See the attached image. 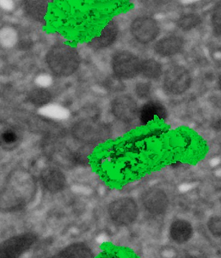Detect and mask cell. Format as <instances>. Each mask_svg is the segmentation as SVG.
Instances as JSON below:
<instances>
[{
  "label": "cell",
  "instance_id": "24",
  "mask_svg": "<svg viewBox=\"0 0 221 258\" xmlns=\"http://www.w3.org/2000/svg\"><path fill=\"white\" fill-rule=\"evenodd\" d=\"M219 88H220V90H221V79H220V81H219Z\"/></svg>",
  "mask_w": 221,
  "mask_h": 258
},
{
  "label": "cell",
  "instance_id": "2",
  "mask_svg": "<svg viewBox=\"0 0 221 258\" xmlns=\"http://www.w3.org/2000/svg\"><path fill=\"white\" fill-rule=\"evenodd\" d=\"M112 221L117 225H129L138 217V206L134 199L122 198L112 202L108 208Z\"/></svg>",
  "mask_w": 221,
  "mask_h": 258
},
{
  "label": "cell",
  "instance_id": "17",
  "mask_svg": "<svg viewBox=\"0 0 221 258\" xmlns=\"http://www.w3.org/2000/svg\"><path fill=\"white\" fill-rule=\"evenodd\" d=\"M141 73L149 79H158L162 76V68L155 60H145L141 63Z\"/></svg>",
  "mask_w": 221,
  "mask_h": 258
},
{
  "label": "cell",
  "instance_id": "1",
  "mask_svg": "<svg viewBox=\"0 0 221 258\" xmlns=\"http://www.w3.org/2000/svg\"><path fill=\"white\" fill-rule=\"evenodd\" d=\"M48 68L57 77H70L79 68L81 57L73 47L67 44H56L46 55Z\"/></svg>",
  "mask_w": 221,
  "mask_h": 258
},
{
  "label": "cell",
  "instance_id": "21",
  "mask_svg": "<svg viewBox=\"0 0 221 258\" xmlns=\"http://www.w3.org/2000/svg\"><path fill=\"white\" fill-rule=\"evenodd\" d=\"M208 230L214 236H221V217H213L210 218L207 223Z\"/></svg>",
  "mask_w": 221,
  "mask_h": 258
},
{
  "label": "cell",
  "instance_id": "15",
  "mask_svg": "<svg viewBox=\"0 0 221 258\" xmlns=\"http://www.w3.org/2000/svg\"><path fill=\"white\" fill-rule=\"evenodd\" d=\"M57 257H92V251L85 243H73L61 250Z\"/></svg>",
  "mask_w": 221,
  "mask_h": 258
},
{
  "label": "cell",
  "instance_id": "13",
  "mask_svg": "<svg viewBox=\"0 0 221 258\" xmlns=\"http://www.w3.org/2000/svg\"><path fill=\"white\" fill-rule=\"evenodd\" d=\"M170 234L175 243H186L193 235V227L188 221L177 220L171 225Z\"/></svg>",
  "mask_w": 221,
  "mask_h": 258
},
{
  "label": "cell",
  "instance_id": "7",
  "mask_svg": "<svg viewBox=\"0 0 221 258\" xmlns=\"http://www.w3.org/2000/svg\"><path fill=\"white\" fill-rule=\"evenodd\" d=\"M107 133L105 126L94 120H82L76 124L72 129L75 138L86 144H92L103 140Z\"/></svg>",
  "mask_w": 221,
  "mask_h": 258
},
{
  "label": "cell",
  "instance_id": "19",
  "mask_svg": "<svg viewBox=\"0 0 221 258\" xmlns=\"http://www.w3.org/2000/svg\"><path fill=\"white\" fill-rule=\"evenodd\" d=\"M201 23V18L199 15L195 14H188L182 16L177 21V26L183 31H190L196 28Z\"/></svg>",
  "mask_w": 221,
  "mask_h": 258
},
{
  "label": "cell",
  "instance_id": "11",
  "mask_svg": "<svg viewBox=\"0 0 221 258\" xmlns=\"http://www.w3.org/2000/svg\"><path fill=\"white\" fill-rule=\"evenodd\" d=\"M184 44V40L181 37L171 35L157 42L154 49L156 53L162 57H170L180 53Z\"/></svg>",
  "mask_w": 221,
  "mask_h": 258
},
{
  "label": "cell",
  "instance_id": "6",
  "mask_svg": "<svg viewBox=\"0 0 221 258\" xmlns=\"http://www.w3.org/2000/svg\"><path fill=\"white\" fill-rule=\"evenodd\" d=\"M36 239L37 237L31 233L9 238L1 245L0 256L2 258L18 257L27 251Z\"/></svg>",
  "mask_w": 221,
  "mask_h": 258
},
{
  "label": "cell",
  "instance_id": "20",
  "mask_svg": "<svg viewBox=\"0 0 221 258\" xmlns=\"http://www.w3.org/2000/svg\"><path fill=\"white\" fill-rule=\"evenodd\" d=\"M211 24L214 33L221 36V2L214 6L211 16Z\"/></svg>",
  "mask_w": 221,
  "mask_h": 258
},
{
  "label": "cell",
  "instance_id": "9",
  "mask_svg": "<svg viewBox=\"0 0 221 258\" xmlns=\"http://www.w3.org/2000/svg\"><path fill=\"white\" fill-rule=\"evenodd\" d=\"M112 112L116 118L123 122H130L137 113V106L131 98L120 96L112 103Z\"/></svg>",
  "mask_w": 221,
  "mask_h": 258
},
{
  "label": "cell",
  "instance_id": "4",
  "mask_svg": "<svg viewBox=\"0 0 221 258\" xmlns=\"http://www.w3.org/2000/svg\"><path fill=\"white\" fill-rule=\"evenodd\" d=\"M191 82L190 73L184 67H171L165 74V89L172 94L185 92L190 87Z\"/></svg>",
  "mask_w": 221,
  "mask_h": 258
},
{
  "label": "cell",
  "instance_id": "3",
  "mask_svg": "<svg viewBox=\"0 0 221 258\" xmlns=\"http://www.w3.org/2000/svg\"><path fill=\"white\" fill-rule=\"evenodd\" d=\"M141 62L138 57L129 51H121L112 58V69L116 77L131 79L141 73Z\"/></svg>",
  "mask_w": 221,
  "mask_h": 258
},
{
  "label": "cell",
  "instance_id": "22",
  "mask_svg": "<svg viewBox=\"0 0 221 258\" xmlns=\"http://www.w3.org/2000/svg\"><path fill=\"white\" fill-rule=\"evenodd\" d=\"M3 142L7 145H12L18 141V135L13 131H6L2 134Z\"/></svg>",
  "mask_w": 221,
  "mask_h": 258
},
{
  "label": "cell",
  "instance_id": "14",
  "mask_svg": "<svg viewBox=\"0 0 221 258\" xmlns=\"http://www.w3.org/2000/svg\"><path fill=\"white\" fill-rule=\"evenodd\" d=\"M156 116L160 119L167 118V109L162 103L152 101L142 106L139 115L142 124L146 125L149 121L154 120Z\"/></svg>",
  "mask_w": 221,
  "mask_h": 258
},
{
  "label": "cell",
  "instance_id": "10",
  "mask_svg": "<svg viewBox=\"0 0 221 258\" xmlns=\"http://www.w3.org/2000/svg\"><path fill=\"white\" fill-rule=\"evenodd\" d=\"M41 180L44 188L52 194L62 190L66 180L63 173L57 168H47L41 174Z\"/></svg>",
  "mask_w": 221,
  "mask_h": 258
},
{
  "label": "cell",
  "instance_id": "12",
  "mask_svg": "<svg viewBox=\"0 0 221 258\" xmlns=\"http://www.w3.org/2000/svg\"><path fill=\"white\" fill-rule=\"evenodd\" d=\"M117 35H118L117 24L113 21H111L109 23H107L103 31H101L99 37L94 38L91 40L90 43V46L97 49L107 48L114 43Z\"/></svg>",
  "mask_w": 221,
  "mask_h": 258
},
{
  "label": "cell",
  "instance_id": "18",
  "mask_svg": "<svg viewBox=\"0 0 221 258\" xmlns=\"http://www.w3.org/2000/svg\"><path fill=\"white\" fill-rule=\"evenodd\" d=\"M52 99L50 93L44 89H35L29 93L28 99L33 105L36 107L48 104Z\"/></svg>",
  "mask_w": 221,
  "mask_h": 258
},
{
  "label": "cell",
  "instance_id": "16",
  "mask_svg": "<svg viewBox=\"0 0 221 258\" xmlns=\"http://www.w3.org/2000/svg\"><path fill=\"white\" fill-rule=\"evenodd\" d=\"M48 5L44 1H27L25 11L30 18L37 22H43L46 15Z\"/></svg>",
  "mask_w": 221,
  "mask_h": 258
},
{
  "label": "cell",
  "instance_id": "5",
  "mask_svg": "<svg viewBox=\"0 0 221 258\" xmlns=\"http://www.w3.org/2000/svg\"><path fill=\"white\" fill-rule=\"evenodd\" d=\"M130 31L138 43L147 44L154 41L160 32L158 22L150 17H139L133 21Z\"/></svg>",
  "mask_w": 221,
  "mask_h": 258
},
{
  "label": "cell",
  "instance_id": "8",
  "mask_svg": "<svg viewBox=\"0 0 221 258\" xmlns=\"http://www.w3.org/2000/svg\"><path fill=\"white\" fill-rule=\"evenodd\" d=\"M142 201L146 210L152 214H163L168 208V198L160 188H150L146 191L142 195Z\"/></svg>",
  "mask_w": 221,
  "mask_h": 258
},
{
  "label": "cell",
  "instance_id": "23",
  "mask_svg": "<svg viewBox=\"0 0 221 258\" xmlns=\"http://www.w3.org/2000/svg\"><path fill=\"white\" fill-rule=\"evenodd\" d=\"M135 92L139 98H147L150 94V86L147 83L140 84L136 87Z\"/></svg>",
  "mask_w": 221,
  "mask_h": 258
}]
</instances>
